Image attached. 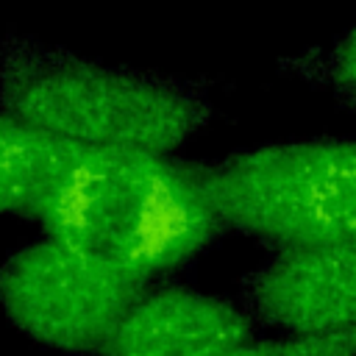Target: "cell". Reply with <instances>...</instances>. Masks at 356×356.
Wrapping results in <instances>:
<instances>
[{"label": "cell", "mask_w": 356, "mask_h": 356, "mask_svg": "<svg viewBox=\"0 0 356 356\" xmlns=\"http://www.w3.org/2000/svg\"><path fill=\"white\" fill-rule=\"evenodd\" d=\"M0 108L72 147L145 153H172L211 117L197 83L103 64L25 33L0 39Z\"/></svg>", "instance_id": "obj_2"}, {"label": "cell", "mask_w": 356, "mask_h": 356, "mask_svg": "<svg viewBox=\"0 0 356 356\" xmlns=\"http://www.w3.org/2000/svg\"><path fill=\"white\" fill-rule=\"evenodd\" d=\"M245 306L261 323L298 337L356 328V242L281 248L242 281Z\"/></svg>", "instance_id": "obj_5"}, {"label": "cell", "mask_w": 356, "mask_h": 356, "mask_svg": "<svg viewBox=\"0 0 356 356\" xmlns=\"http://www.w3.org/2000/svg\"><path fill=\"white\" fill-rule=\"evenodd\" d=\"M72 145L50 139L0 108V214H36Z\"/></svg>", "instance_id": "obj_7"}, {"label": "cell", "mask_w": 356, "mask_h": 356, "mask_svg": "<svg viewBox=\"0 0 356 356\" xmlns=\"http://www.w3.org/2000/svg\"><path fill=\"white\" fill-rule=\"evenodd\" d=\"M328 75L334 86L356 106V22L342 33L328 58Z\"/></svg>", "instance_id": "obj_9"}, {"label": "cell", "mask_w": 356, "mask_h": 356, "mask_svg": "<svg viewBox=\"0 0 356 356\" xmlns=\"http://www.w3.org/2000/svg\"><path fill=\"white\" fill-rule=\"evenodd\" d=\"M33 220L147 284L209 248L222 231L203 170L170 153L72 147Z\"/></svg>", "instance_id": "obj_1"}, {"label": "cell", "mask_w": 356, "mask_h": 356, "mask_svg": "<svg viewBox=\"0 0 356 356\" xmlns=\"http://www.w3.org/2000/svg\"><path fill=\"white\" fill-rule=\"evenodd\" d=\"M150 284L120 264L47 236L0 264V306L31 339L78 356H100L111 331Z\"/></svg>", "instance_id": "obj_4"}, {"label": "cell", "mask_w": 356, "mask_h": 356, "mask_svg": "<svg viewBox=\"0 0 356 356\" xmlns=\"http://www.w3.org/2000/svg\"><path fill=\"white\" fill-rule=\"evenodd\" d=\"M220 356H356V328L323 337L286 334L281 339H245Z\"/></svg>", "instance_id": "obj_8"}, {"label": "cell", "mask_w": 356, "mask_h": 356, "mask_svg": "<svg viewBox=\"0 0 356 356\" xmlns=\"http://www.w3.org/2000/svg\"><path fill=\"white\" fill-rule=\"evenodd\" d=\"M225 228L267 245L356 242V139L250 147L203 170Z\"/></svg>", "instance_id": "obj_3"}, {"label": "cell", "mask_w": 356, "mask_h": 356, "mask_svg": "<svg viewBox=\"0 0 356 356\" xmlns=\"http://www.w3.org/2000/svg\"><path fill=\"white\" fill-rule=\"evenodd\" d=\"M253 337L250 314L186 286L145 289L100 356H220Z\"/></svg>", "instance_id": "obj_6"}]
</instances>
